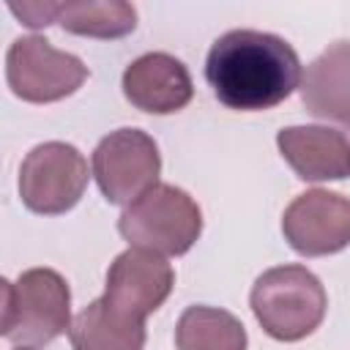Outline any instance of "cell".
Here are the masks:
<instances>
[{
    "mask_svg": "<svg viewBox=\"0 0 350 350\" xmlns=\"http://www.w3.org/2000/svg\"><path fill=\"white\" fill-rule=\"evenodd\" d=\"M68 339L74 350H142L145 320L115 309L101 295L71 320Z\"/></svg>",
    "mask_w": 350,
    "mask_h": 350,
    "instance_id": "4fadbf2b",
    "label": "cell"
},
{
    "mask_svg": "<svg viewBox=\"0 0 350 350\" xmlns=\"http://www.w3.org/2000/svg\"><path fill=\"white\" fill-rule=\"evenodd\" d=\"M88 161L68 142L36 145L19 167V197L27 211L57 216L71 211L88 186Z\"/></svg>",
    "mask_w": 350,
    "mask_h": 350,
    "instance_id": "8992f818",
    "label": "cell"
},
{
    "mask_svg": "<svg viewBox=\"0 0 350 350\" xmlns=\"http://www.w3.org/2000/svg\"><path fill=\"white\" fill-rule=\"evenodd\" d=\"M301 101L309 115L350 131V41H334L306 66Z\"/></svg>",
    "mask_w": 350,
    "mask_h": 350,
    "instance_id": "7c38bea8",
    "label": "cell"
},
{
    "mask_svg": "<svg viewBox=\"0 0 350 350\" xmlns=\"http://www.w3.org/2000/svg\"><path fill=\"white\" fill-rule=\"evenodd\" d=\"M178 350H246L249 336L243 323L227 309L189 306L175 325Z\"/></svg>",
    "mask_w": 350,
    "mask_h": 350,
    "instance_id": "5bb4252c",
    "label": "cell"
},
{
    "mask_svg": "<svg viewBox=\"0 0 350 350\" xmlns=\"http://www.w3.org/2000/svg\"><path fill=\"white\" fill-rule=\"evenodd\" d=\"M71 328V290L52 268L22 271L3 279V339L19 347H44Z\"/></svg>",
    "mask_w": 350,
    "mask_h": 350,
    "instance_id": "7a4b0ae2",
    "label": "cell"
},
{
    "mask_svg": "<svg viewBox=\"0 0 350 350\" xmlns=\"http://www.w3.org/2000/svg\"><path fill=\"white\" fill-rule=\"evenodd\" d=\"M5 79L16 98L52 104L82 88L88 66L77 55L55 49L44 36H22L8 46Z\"/></svg>",
    "mask_w": 350,
    "mask_h": 350,
    "instance_id": "5b68a950",
    "label": "cell"
},
{
    "mask_svg": "<svg viewBox=\"0 0 350 350\" xmlns=\"http://www.w3.org/2000/svg\"><path fill=\"white\" fill-rule=\"evenodd\" d=\"M282 159L301 180L350 178V139L328 126H287L276 134Z\"/></svg>",
    "mask_w": 350,
    "mask_h": 350,
    "instance_id": "8fae6325",
    "label": "cell"
},
{
    "mask_svg": "<svg viewBox=\"0 0 350 350\" xmlns=\"http://www.w3.org/2000/svg\"><path fill=\"white\" fill-rule=\"evenodd\" d=\"M159 145L142 129L109 131L93 150V178L112 205H131L159 183Z\"/></svg>",
    "mask_w": 350,
    "mask_h": 350,
    "instance_id": "52a82bcc",
    "label": "cell"
},
{
    "mask_svg": "<svg viewBox=\"0 0 350 350\" xmlns=\"http://www.w3.org/2000/svg\"><path fill=\"white\" fill-rule=\"evenodd\" d=\"M282 232L304 257L336 254L350 243V200L328 189H309L284 208Z\"/></svg>",
    "mask_w": 350,
    "mask_h": 350,
    "instance_id": "ba28073f",
    "label": "cell"
},
{
    "mask_svg": "<svg viewBox=\"0 0 350 350\" xmlns=\"http://www.w3.org/2000/svg\"><path fill=\"white\" fill-rule=\"evenodd\" d=\"M205 79L224 107L260 112L293 96L301 85V60L282 36L241 27L213 41Z\"/></svg>",
    "mask_w": 350,
    "mask_h": 350,
    "instance_id": "6da1fadb",
    "label": "cell"
},
{
    "mask_svg": "<svg viewBox=\"0 0 350 350\" xmlns=\"http://www.w3.org/2000/svg\"><path fill=\"white\" fill-rule=\"evenodd\" d=\"M57 8H60V3H55V0H30V3H8V11L14 14V16H19L22 19V25H27V27H46V25H52V22H57Z\"/></svg>",
    "mask_w": 350,
    "mask_h": 350,
    "instance_id": "2e32d148",
    "label": "cell"
},
{
    "mask_svg": "<svg viewBox=\"0 0 350 350\" xmlns=\"http://www.w3.org/2000/svg\"><path fill=\"white\" fill-rule=\"evenodd\" d=\"M16 350H36V347H16Z\"/></svg>",
    "mask_w": 350,
    "mask_h": 350,
    "instance_id": "e0dca14e",
    "label": "cell"
},
{
    "mask_svg": "<svg viewBox=\"0 0 350 350\" xmlns=\"http://www.w3.org/2000/svg\"><path fill=\"white\" fill-rule=\"evenodd\" d=\"M66 33L88 38H123L137 27V11L123 0H66L57 8Z\"/></svg>",
    "mask_w": 350,
    "mask_h": 350,
    "instance_id": "9a60e30c",
    "label": "cell"
},
{
    "mask_svg": "<svg viewBox=\"0 0 350 350\" xmlns=\"http://www.w3.org/2000/svg\"><path fill=\"white\" fill-rule=\"evenodd\" d=\"M249 304L268 336L298 342L320 328L328 295L306 265H276L257 276Z\"/></svg>",
    "mask_w": 350,
    "mask_h": 350,
    "instance_id": "3957f363",
    "label": "cell"
},
{
    "mask_svg": "<svg viewBox=\"0 0 350 350\" xmlns=\"http://www.w3.org/2000/svg\"><path fill=\"white\" fill-rule=\"evenodd\" d=\"M172 284H175V271L161 254L131 246L112 260L107 271L104 298L115 309L145 320L167 301Z\"/></svg>",
    "mask_w": 350,
    "mask_h": 350,
    "instance_id": "9c48e42d",
    "label": "cell"
},
{
    "mask_svg": "<svg viewBox=\"0 0 350 350\" xmlns=\"http://www.w3.org/2000/svg\"><path fill=\"white\" fill-rule=\"evenodd\" d=\"M120 235L156 254H186L202 232L200 205L172 183H156L150 191L137 197L118 219Z\"/></svg>",
    "mask_w": 350,
    "mask_h": 350,
    "instance_id": "277c9868",
    "label": "cell"
},
{
    "mask_svg": "<svg viewBox=\"0 0 350 350\" xmlns=\"http://www.w3.org/2000/svg\"><path fill=\"white\" fill-rule=\"evenodd\" d=\"M123 96L139 112L172 115L191 101L194 85H191L189 68L175 55L145 52L126 66Z\"/></svg>",
    "mask_w": 350,
    "mask_h": 350,
    "instance_id": "30bf717a",
    "label": "cell"
}]
</instances>
